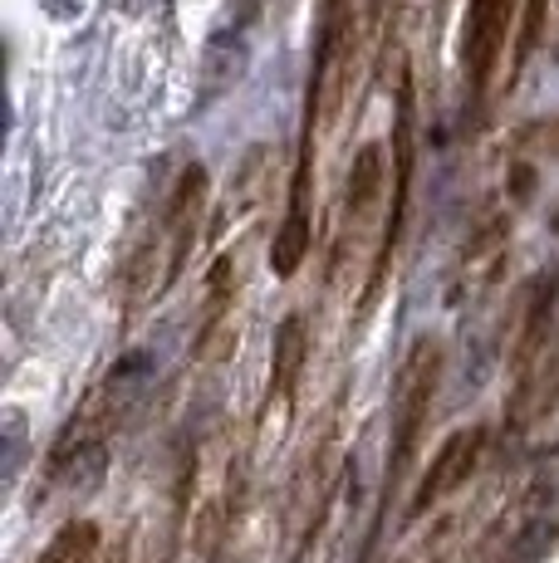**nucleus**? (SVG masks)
I'll use <instances>...</instances> for the list:
<instances>
[{
    "label": "nucleus",
    "mask_w": 559,
    "mask_h": 563,
    "mask_svg": "<svg viewBox=\"0 0 559 563\" xmlns=\"http://www.w3.org/2000/svg\"><path fill=\"white\" fill-rule=\"evenodd\" d=\"M437 383H442V343L417 339L397 373V402H393V441H388V475H383V505H393L397 485L413 471V456L423 446V427L432 417Z\"/></svg>",
    "instance_id": "obj_1"
},
{
    "label": "nucleus",
    "mask_w": 559,
    "mask_h": 563,
    "mask_svg": "<svg viewBox=\"0 0 559 563\" xmlns=\"http://www.w3.org/2000/svg\"><path fill=\"white\" fill-rule=\"evenodd\" d=\"M417 99H413V69H397V108H393V197L383 211V231H379V251H373L369 285H363V309L379 305L383 285H388L393 265H397V245H403V225H407V197H413V162H417Z\"/></svg>",
    "instance_id": "obj_2"
},
{
    "label": "nucleus",
    "mask_w": 559,
    "mask_h": 563,
    "mask_svg": "<svg viewBox=\"0 0 559 563\" xmlns=\"http://www.w3.org/2000/svg\"><path fill=\"white\" fill-rule=\"evenodd\" d=\"M520 10V0H467L461 10V35H457V64L461 84H467V103L481 108L496 84L501 54L511 45V20Z\"/></svg>",
    "instance_id": "obj_3"
},
{
    "label": "nucleus",
    "mask_w": 559,
    "mask_h": 563,
    "mask_svg": "<svg viewBox=\"0 0 559 563\" xmlns=\"http://www.w3.org/2000/svg\"><path fill=\"white\" fill-rule=\"evenodd\" d=\"M207 167L201 162H191V167H182V177L172 181V197L163 206V255H167V269H163V295L182 279V269H187L191 251H197L201 241V216H207Z\"/></svg>",
    "instance_id": "obj_4"
},
{
    "label": "nucleus",
    "mask_w": 559,
    "mask_h": 563,
    "mask_svg": "<svg viewBox=\"0 0 559 563\" xmlns=\"http://www.w3.org/2000/svg\"><path fill=\"white\" fill-rule=\"evenodd\" d=\"M486 441H491L486 427H461V431H451L442 446H437L432 465L423 471V481H417L413 500H407V519H423L427 510H437L447 495H457L461 485L476 475L481 456H486Z\"/></svg>",
    "instance_id": "obj_5"
},
{
    "label": "nucleus",
    "mask_w": 559,
    "mask_h": 563,
    "mask_svg": "<svg viewBox=\"0 0 559 563\" xmlns=\"http://www.w3.org/2000/svg\"><path fill=\"white\" fill-rule=\"evenodd\" d=\"M309 187H315V137L299 133L295 172H289V206H285V221L275 225V241H271L275 279H295L309 245H315V235H309Z\"/></svg>",
    "instance_id": "obj_6"
},
{
    "label": "nucleus",
    "mask_w": 559,
    "mask_h": 563,
    "mask_svg": "<svg viewBox=\"0 0 559 563\" xmlns=\"http://www.w3.org/2000/svg\"><path fill=\"white\" fill-rule=\"evenodd\" d=\"M383 187H388V153L383 143H363L349 162V181H343V221H339V251L349 235L363 231V221L373 216V206L383 201Z\"/></svg>",
    "instance_id": "obj_7"
},
{
    "label": "nucleus",
    "mask_w": 559,
    "mask_h": 563,
    "mask_svg": "<svg viewBox=\"0 0 559 563\" xmlns=\"http://www.w3.org/2000/svg\"><path fill=\"white\" fill-rule=\"evenodd\" d=\"M309 363V319L305 309H289L275 329V349H271V387H265V407H289L299 393V377Z\"/></svg>",
    "instance_id": "obj_8"
},
{
    "label": "nucleus",
    "mask_w": 559,
    "mask_h": 563,
    "mask_svg": "<svg viewBox=\"0 0 559 563\" xmlns=\"http://www.w3.org/2000/svg\"><path fill=\"white\" fill-rule=\"evenodd\" d=\"M505 245H511V231H505V221H501V216H486V221L471 231V241H467L461 275L476 279V285L496 279V269H501V260H505Z\"/></svg>",
    "instance_id": "obj_9"
},
{
    "label": "nucleus",
    "mask_w": 559,
    "mask_h": 563,
    "mask_svg": "<svg viewBox=\"0 0 559 563\" xmlns=\"http://www.w3.org/2000/svg\"><path fill=\"white\" fill-rule=\"evenodd\" d=\"M99 544L103 539H99L94 519H69V525L40 549V559H30V563H99Z\"/></svg>",
    "instance_id": "obj_10"
},
{
    "label": "nucleus",
    "mask_w": 559,
    "mask_h": 563,
    "mask_svg": "<svg viewBox=\"0 0 559 563\" xmlns=\"http://www.w3.org/2000/svg\"><path fill=\"white\" fill-rule=\"evenodd\" d=\"M550 5H555V0H525L520 30H515V69H525V64H530V54L540 49L545 25H550ZM515 69H511V84H515Z\"/></svg>",
    "instance_id": "obj_11"
},
{
    "label": "nucleus",
    "mask_w": 559,
    "mask_h": 563,
    "mask_svg": "<svg viewBox=\"0 0 559 563\" xmlns=\"http://www.w3.org/2000/svg\"><path fill=\"white\" fill-rule=\"evenodd\" d=\"M515 147L559 162V118H535V123H525L520 133H515Z\"/></svg>",
    "instance_id": "obj_12"
},
{
    "label": "nucleus",
    "mask_w": 559,
    "mask_h": 563,
    "mask_svg": "<svg viewBox=\"0 0 559 563\" xmlns=\"http://www.w3.org/2000/svg\"><path fill=\"white\" fill-rule=\"evenodd\" d=\"M505 187H511L515 206H525V201H530V197H535V167H530V162H520V157H515V162H511V172H505Z\"/></svg>",
    "instance_id": "obj_13"
}]
</instances>
